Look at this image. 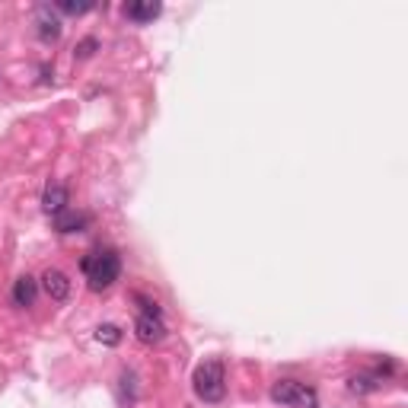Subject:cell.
<instances>
[{"label": "cell", "mask_w": 408, "mask_h": 408, "mask_svg": "<svg viewBox=\"0 0 408 408\" xmlns=\"http://www.w3.org/2000/svg\"><path fill=\"white\" fill-rule=\"evenodd\" d=\"M134 332H138V338L144 345H160L163 338H166V325H163L160 316H151V312H144V316H138V322H134Z\"/></svg>", "instance_id": "obj_4"}, {"label": "cell", "mask_w": 408, "mask_h": 408, "mask_svg": "<svg viewBox=\"0 0 408 408\" xmlns=\"http://www.w3.org/2000/svg\"><path fill=\"white\" fill-rule=\"evenodd\" d=\"M36 294H39V284L32 281L29 275L19 277V281L13 284V303H16V306H32V303H36Z\"/></svg>", "instance_id": "obj_10"}, {"label": "cell", "mask_w": 408, "mask_h": 408, "mask_svg": "<svg viewBox=\"0 0 408 408\" xmlns=\"http://www.w3.org/2000/svg\"><path fill=\"white\" fill-rule=\"evenodd\" d=\"M42 287H45V294L51 297V300H67L71 297V281H67V275L64 271H58V268H49L42 275Z\"/></svg>", "instance_id": "obj_5"}, {"label": "cell", "mask_w": 408, "mask_h": 408, "mask_svg": "<svg viewBox=\"0 0 408 408\" xmlns=\"http://www.w3.org/2000/svg\"><path fill=\"white\" fill-rule=\"evenodd\" d=\"M93 0H61L58 4V10L61 13H67V16H83V13H90L93 10Z\"/></svg>", "instance_id": "obj_11"}, {"label": "cell", "mask_w": 408, "mask_h": 408, "mask_svg": "<svg viewBox=\"0 0 408 408\" xmlns=\"http://www.w3.org/2000/svg\"><path fill=\"white\" fill-rule=\"evenodd\" d=\"M348 389L351 392H373V389H379V379L377 377H367V373H360V377H351V383H348Z\"/></svg>", "instance_id": "obj_12"}, {"label": "cell", "mask_w": 408, "mask_h": 408, "mask_svg": "<svg viewBox=\"0 0 408 408\" xmlns=\"http://www.w3.org/2000/svg\"><path fill=\"white\" fill-rule=\"evenodd\" d=\"M83 227H86V214H80V210L64 208L61 214H54V230L58 233H80Z\"/></svg>", "instance_id": "obj_7"}, {"label": "cell", "mask_w": 408, "mask_h": 408, "mask_svg": "<svg viewBox=\"0 0 408 408\" xmlns=\"http://www.w3.org/2000/svg\"><path fill=\"white\" fill-rule=\"evenodd\" d=\"M83 271H86V277H90V290H108L118 281L121 262L112 249H102V253H93L83 258Z\"/></svg>", "instance_id": "obj_1"}, {"label": "cell", "mask_w": 408, "mask_h": 408, "mask_svg": "<svg viewBox=\"0 0 408 408\" xmlns=\"http://www.w3.org/2000/svg\"><path fill=\"white\" fill-rule=\"evenodd\" d=\"M125 13L134 19V23H153V19L163 13V4L160 0H134V4L125 6Z\"/></svg>", "instance_id": "obj_6"}, {"label": "cell", "mask_w": 408, "mask_h": 408, "mask_svg": "<svg viewBox=\"0 0 408 408\" xmlns=\"http://www.w3.org/2000/svg\"><path fill=\"white\" fill-rule=\"evenodd\" d=\"M271 399L287 408H319V396L312 386L297 383V379H277L271 386Z\"/></svg>", "instance_id": "obj_3"}, {"label": "cell", "mask_w": 408, "mask_h": 408, "mask_svg": "<svg viewBox=\"0 0 408 408\" xmlns=\"http://www.w3.org/2000/svg\"><path fill=\"white\" fill-rule=\"evenodd\" d=\"M96 49H99L96 39H83V42H80L77 49H73V54H77L80 61H86V58H93V54H96Z\"/></svg>", "instance_id": "obj_14"}, {"label": "cell", "mask_w": 408, "mask_h": 408, "mask_svg": "<svg viewBox=\"0 0 408 408\" xmlns=\"http://www.w3.org/2000/svg\"><path fill=\"white\" fill-rule=\"evenodd\" d=\"M64 208H67V188L54 182V185H49L42 195V210L45 214H61Z\"/></svg>", "instance_id": "obj_9"}, {"label": "cell", "mask_w": 408, "mask_h": 408, "mask_svg": "<svg viewBox=\"0 0 408 408\" xmlns=\"http://www.w3.org/2000/svg\"><path fill=\"white\" fill-rule=\"evenodd\" d=\"M96 342L115 348V345L121 342V329H118V325H99V329H96Z\"/></svg>", "instance_id": "obj_13"}, {"label": "cell", "mask_w": 408, "mask_h": 408, "mask_svg": "<svg viewBox=\"0 0 408 408\" xmlns=\"http://www.w3.org/2000/svg\"><path fill=\"white\" fill-rule=\"evenodd\" d=\"M39 39H42V42H58L61 39V19L54 16L49 6L39 10Z\"/></svg>", "instance_id": "obj_8"}, {"label": "cell", "mask_w": 408, "mask_h": 408, "mask_svg": "<svg viewBox=\"0 0 408 408\" xmlns=\"http://www.w3.org/2000/svg\"><path fill=\"white\" fill-rule=\"evenodd\" d=\"M195 392L204 402H220L223 392H227V377H223V364L220 360H204L192 377Z\"/></svg>", "instance_id": "obj_2"}]
</instances>
